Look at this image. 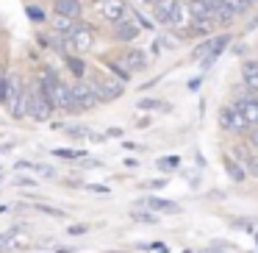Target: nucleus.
I'll return each instance as SVG.
<instances>
[{
	"instance_id": "nucleus-43",
	"label": "nucleus",
	"mask_w": 258,
	"mask_h": 253,
	"mask_svg": "<svg viewBox=\"0 0 258 253\" xmlns=\"http://www.w3.org/2000/svg\"><path fill=\"white\" fill-rule=\"evenodd\" d=\"M247 28H250V31H252V28H258V20H252V23L247 25Z\"/></svg>"
},
{
	"instance_id": "nucleus-27",
	"label": "nucleus",
	"mask_w": 258,
	"mask_h": 253,
	"mask_svg": "<svg viewBox=\"0 0 258 253\" xmlns=\"http://www.w3.org/2000/svg\"><path fill=\"white\" fill-rule=\"evenodd\" d=\"M53 156H58V159H84L86 150H67V147H56Z\"/></svg>"
},
{
	"instance_id": "nucleus-36",
	"label": "nucleus",
	"mask_w": 258,
	"mask_h": 253,
	"mask_svg": "<svg viewBox=\"0 0 258 253\" xmlns=\"http://www.w3.org/2000/svg\"><path fill=\"white\" fill-rule=\"evenodd\" d=\"M28 17L34 20V23H42V20H45V17H42V12H39V9H28Z\"/></svg>"
},
{
	"instance_id": "nucleus-14",
	"label": "nucleus",
	"mask_w": 258,
	"mask_h": 253,
	"mask_svg": "<svg viewBox=\"0 0 258 253\" xmlns=\"http://www.w3.org/2000/svg\"><path fill=\"white\" fill-rule=\"evenodd\" d=\"M119 62H122L125 67L131 70V73H142V70L147 67V53H145V50H136V47H131V50H125L122 56H119Z\"/></svg>"
},
{
	"instance_id": "nucleus-34",
	"label": "nucleus",
	"mask_w": 258,
	"mask_h": 253,
	"mask_svg": "<svg viewBox=\"0 0 258 253\" xmlns=\"http://www.w3.org/2000/svg\"><path fill=\"white\" fill-rule=\"evenodd\" d=\"M89 231V225H70V236H81Z\"/></svg>"
},
{
	"instance_id": "nucleus-38",
	"label": "nucleus",
	"mask_w": 258,
	"mask_h": 253,
	"mask_svg": "<svg viewBox=\"0 0 258 253\" xmlns=\"http://www.w3.org/2000/svg\"><path fill=\"white\" fill-rule=\"evenodd\" d=\"M203 3H208V6L214 9V12H219V9H222V3H225V0H203Z\"/></svg>"
},
{
	"instance_id": "nucleus-24",
	"label": "nucleus",
	"mask_w": 258,
	"mask_h": 253,
	"mask_svg": "<svg viewBox=\"0 0 258 253\" xmlns=\"http://www.w3.org/2000/svg\"><path fill=\"white\" fill-rule=\"evenodd\" d=\"M108 67H111V73H114V75H117V78H122V81H128V78H131V75H134V73H131V70H128V67H125V64H122V62H108Z\"/></svg>"
},
{
	"instance_id": "nucleus-42",
	"label": "nucleus",
	"mask_w": 258,
	"mask_h": 253,
	"mask_svg": "<svg viewBox=\"0 0 258 253\" xmlns=\"http://www.w3.org/2000/svg\"><path fill=\"white\" fill-rule=\"evenodd\" d=\"M239 3H241V6H244V9H250V6H255L258 0H239Z\"/></svg>"
},
{
	"instance_id": "nucleus-37",
	"label": "nucleus",
	"mask_w": 258,
	"mask_h": 253,
	"mask_svg": "<svg viewBox=\"0 0 258 253\" xmlns=\"http://www.w3.org/2000/svg\"><path fill=\"white\" fill-rule=\"evenodd\" d=\"M250 145L258 150V128H250Z\"/></svg>"
},
{
	"instance_id": "nucleus-44",
	"label": "nucleus",
	"mask_w": 258,
	"mask_h": 253,
	"mask_svg": "<svg viewBox=\"0 0 258 253\" xmlns=\"http://www.w3.org/2000/svg\"><path fill=\"white\" fill-rule=\"evenodd\" d=\"M3 78H6V73H3V70H0V84H3Z\"/></svg>"
},
{
	"instance_id": "nucleus-12",
	"label": "nucleus",
	"mask_w": 258,
	"mask_h": 253,
	"mask_svg": "<svg viewBox=\"0 0 258 253\" xmlns=\"http://www.w3.org/2000/svg\"><path fill=\"white\" fill-rule=\"evenodd\" d=\"M178 3L180 0H156L153 3V17H156V23H161V25L172 23V14L178 9Z\"/></svg>"
},
{
	"instance_id": "nucleus-25",
	"label": "nucleus",
	"mask_w": 258,
	"mask_h": 253,
	"mask_svg": "<svg viewBox=\"0 0 258 253\" xmlns=\"http://www.w3.org/2000/svg\"><path fill=\"white\" fill-rule=\"evenodd\" d=\"M34 170L42 175V178H58V170H56V167H50V164H39V162H34Z\"/></svg>"
},
{
	"instance_id": "nucleus-32",
	"label": "nucleus",
	"mask_w": 258,
	"mask_h": 253,
	"mask_svg": "<svg viewBox=\"0 0 258 253\" xmlns=\"http://www.w3.org/2000/svg\"><path fill=\"white\" fill-rule=\"evenodd\" d=\"M178 167V159H158V170H175Z\"/></svg>"
},
{
	"instance_id": "nucleus-35",
	"label": "nucleus",
	"mask_w": 258,
	"mask_h": 253,
	"mask_svg": "<svg viewBox=\"0 0 258 253\" xmlns=\"http://www.w3.org/2000/svg\"><path fill=\"white\" fill-rule=\"evenodd\" d=\"M86 189L97 192V195H108V186H103V184H86Z\"/></svg>"
},
{
	"instance_id": "nucleus-39",
	"label": "nucleus",
	"mask_w": 258,
	"mask_h": 253,
	"mask_svg": "<svg viewBox=\"0 0 258 253\" xmlns=\"http://www.w3.org/2000/svg\"><path fill=\"white\" fill-rule=\"evenodd\" d=\"M106 134H108V139H117V136H122V128H108Z\"/></svg>"
},
{
	"instance_id": "nucleus-22",
	"label": "nucleus",
	"mask_w": 258,
	"mask_h": 253,
	"mask_svg": "<svg viewBox=\"0 0 258 253\" xmlns=\"http://www.w3.org/2000/svg\"><path fill=\"white\" fill-rule=\"evenodd\" d=\"M64 131H67L73 139H89V134H92L86 125H64Z\"/></svg>"
},
{
	"instance_id": "nucleus-45",
	"label": "nucleus",
	"mask_w": 258,
	"mask_h": 253,
	"mask_svg": "<svg viewBox=\"0 0 258 253\" xmlns=\"http://www.w3.org/2000/svg\"><path fill=\"white\" fill-rule=\"evenodd\" d=\"M139 3H150V6H153V3H156V0H139Z\"/></svg>"
},
{
	"instance_id": "nucleus-4",
	"label": "nucleus",
	"mask_w": 258,
	"mask_h": 253,
	"mask_svg": "<svg viewBox=\"0 0 258 253\" xmlns=\"http://www.w3.org/2000/svg\"><path fill=\"white\" fill-rule=\"evenodd\" d=\"M217 123H219V128H222V131H233V134H239V131H247V128H250V123H247V117L241 114L239 103H228V106L219 109Z\"/></svg>"
},
{
	"instance_id": "nucleus-11",
	"label": "nucleus",
	"mask_w": 258,
	"mask_h": 253,
	"mask_svg": "<svg viewBox=\"0 0 258 253\" xmlns=\"http://www.w3.org/2000/svg\"><path fill=\"white\" fill-rule=\"evenodd\" d=\"M136 206H147V209H153L156 214H178V212H180V206H178L175 200H167V197H156V195L136 200Z\"/></svg>"
},
{
	"instance_id": "nucleus-7",
	"label": "nucleus",
	"mask_w": 258,
	"mask_h": 253,
	"mask_svg": "<svg viewBox=\"0 0 258 253\" xmlns=\"http://www.w3.org/2000/svg\"><path fill=\"white\" fill-rule=\"evenodd\" d=\"M70 89H73V100H75V106H78L81 112H89V109H95L97 103H100V100H97V95H95V89H92V84H89V81H84V78L73 81Z\"/></svg>"
},
{
	"instance_id": "nucleus-23",
	"label": "nucleus",
	"mask_w": 258,
	"mask_h": 253,
	"mask_svg": "<svg viewBox=\"0 0 258 253\" xmlns=\"http://www.w3.org/2000/svg\"><path fill=\"white\" fill-rule=\"evenodd\" d=\"M252 156H255V153H252L247 145H236V147H233V159H236V162H244V164H247Z\"/></svg>"
},
{
	"instance_id": "nucleus-1",
	"label": "nucleus",
	"mask_w": 258,
	"mask_h": 253,
	"mask_svg": "<svg viewBox=\"0 0 258 253\" xmlns=\"http://www.w3.org/2000/svg\"><path fill=\"white\" fill-rule=\"evenodd\" d=\"M6 112L9 117L14 120H23L28 117V86L23 84L17 73H6Z\"/></svg>"
},
{
	"instance_id": "nucleus-29",
	"label": "nucleus",
	"mask_w": 258,
	"mask_h": 253,
	"mask_svg": "<svg viewBox=\"0 0 258 253\" xmlns=\"http://www.w3.org/2000/svg\"><path fill=\"white\" fill-rule=\"evenodd\" d=\"M145 189H164V186H167V178H153V181H145Z\"/></svg>"
},
{
	"instance_id": "nucleus-33",
	"label": "nucleus",
	"mask_w": 258,
	"mask_h": 253,
	"mask_svg": "<svg viewBox=\"0 0 258 253\" xmlns=\"http://www.w3.org/2000/svg\"><path fill=\"white\" fill-rule=\"evenodd\" d=\"M12 184H14V186H31V189H34L36 181H34V178H23V175H20V178H14V181H12Z\"/></svg>"
},
{
	"instance_id": "nucleus-18",
	"label": "nucleus",
	"mask_w": 258,
	"mask_h": 253,
	"mask_svg": "<svg viewBox=\"0 0 258 253\" xmlns=\"http://www.w3.org/2000/svg\"><path fill=\"white\" fill-rule=\"evenodd\" d=\"M78 25V20H73V17H64V14H56V17H50V28L56 31V34H64V36H70L73 34V28Z\"/></svg>"
},
{
	"instance_id": "nucleus-40",
	"label": "nucleus",
	"mask_w": 258,
	"mask_h": 253,
	"mask_svg": "<svg viewBox=\"0 0 258 253\" xmlns=\"http://www.w3.org/2000/svg\"><path fill=\"white\" fill-rule=\"evenodd\" d=\"M200 84H203V78H191V81H189V89L197 92V89H200Z\"/></svg>"
},
{
	"instance_id": "nucleus-8",
	"label": "nucleus",
	"mask_w": 258,
	"mask_h": 253,
	"mask_svg": "<svg viewBox=\"0 0 258 253\" xmlns=\"http://www.w3.org/2000/svg\"><path fill=\"white\" fill-rule=\"evenodd\" d=\"M89 84H92V89H95V95H97L100 103L117 100V97H122V92H125V86L119 84V78H95V81H89Z\"/></svg>"
},
{
	"instance_id": "nucleus-21",
	"label": "nucleus",
	"mask_w": 258,
	"mask_h": 253,
	"mask_svg": "<svg viewBox=\"0 0 258 253\" xmlns=\"http://www.w3.org/2000/svg\"><path fill=\"white\" fill-rule=\"evenodd\" d=\"M139 109H142V112H172V106H169V103L156 100V97H142Z\"/></svg>"
},
{
	"instance_id": "nucleus-20",
	"label": "nucleus",
	"mask_w": 258,
	"mask_h": 253,
	"mask_svg": "<svg viewBox=\"0 0 258 253\" xmlns=\"http://www.w3.org/2000/svg\"><path fill=\"white\" fill-rule=\"evenodd\" d=\"M134 220L136 223H147V225H156L158 223V217H156V212L153 209H147V206H134Z\"/></svg>"
},
{
	"instance_id": "nucleus-10",
	"label": "nucleus",
	"mask_w": 258,
	"mask_h": 253,
	"mask_svg": "<svg viewBox=\"0 0 258 253\" xmlns=\"http://www.w3.org/2000/svg\"><path fill=\"white\" fill-rule=\"evenodd\" d=\"M139 28H142V25L136 23L134 12H128V17L119 20V23L114 25V39H119V42H134L136 36H139Z\"/></svg>"
},
{
	"instance_id": "nucleus-30",
	"label": "nucleus",
	"mask_w": 258,
	"mask_h": 253,
	"mask_svg": "<svg viewBox=\"0 0 258 253\" xmlns=\"http://www.w3.org/2000/svg\"><path fill=\"white\" fill-rule=\"evenodd\" d=\"M230 225H233V228H244V231L255 228V223H252V220H230Z\"/></svg>"
},
{
	"instance_id": "nucleus-31",
	"label": "nucleus",
	"mask_w": 258,
	"mask_h": 253,
	"mask_svg": "<svg viewBox=\"0 0 258 253\" xmlns=\"http://www.w3.org/2000/svg\"><path fill=\"white\" fill-rule=\"evenodd\" d=\"M244 167H247V173H250L252 178H258V153H255V156H252L250 162L244 164Z\"/></svg>"
},
{
	"instance_id": "nucleus-41",
	"label": "nucleus",
	"mask_w": 258,
	"mask_h": 253,
	"mask_svg": "<svg viewBox=\"0 0 258 253\" xmlns=\"http://www.w3.org/2000/svg\"><path fill=\"white\" fill-rule=\"evenodd\" d=\"M150 247H153V250H161V253H167V245H161V242H153Z\"/></svg>"
},
{
	"instance_id": "nucleus-15",
	"label": "nucleus",
	"mask_w": 258,
	"mask_h": 253,
	"mask_svg": "<svg viewBox=\"0 0 258 253\" xmlns=\"http://www.w3.org/2000/svg\"><path fill=\"white\" fill-rule=\"evenodd\" d=\"M169 28H175V31L191 28V9H189V3H178V9H175V14H172V23H169Z\"/></svg>"
},
{
	"instance_id": "nucleus-3",
	"label": "nucleus",
	"mask_w": 258,
	"mask_h": 253,
	"mask_svg": "<svg viewBox=\"0 0 258 253\" xmlns=\"http://www.w3.org/2000/svg\"><path fill=\"white\" fill-rule=\"evenodd\" d=\"M186 3H189V9H191V28H195L197 34H211L219 25L217 12H214L208 3H203V0H186Z\"/></svg>"
},
{
	"instance_id": "nucleus-6",
	"label": "nucleus",
	"mask_w": 258,
	"mask_h": 253,
	"mask_svg": "<svg viewBox=\"0 0 258 253\" xmlns=\"http://www.w3.org/2000/svg\"><path fill=\"white\" fill-rule=\"evenodd\" d=\"M67 47L73 53H89L92 47H95V31L89 28V25H84V23H78L73 28V34L67 36Z\"/></svg>"
},
{
	"instance_id": "nucleus-16",
	"label": "nucleus",
	"mask_w": 258,
	"mask_h": 253,
	"mask_svg": "<svg viewBox=\"0 0 258 253\" xmlns=\"http://www.w3.org/2000/svg\"><path fill=\"white\" fill-rule=\"evenodd\" d=\"M53 12L78 20L81 17V0H56V3H53Z\"/></svg>"
},
{
	"instance_id": "nucleus-2",
	"label": "nucleus",
	"mask_w": 258,
	"mask_h": 253,
	"mask_svg": "<svg viewBox=\"0 0 258 253\" xmlns=\"http://www.w3.org/2000/svg\"><path fill=\"white\" fill-rule=\"evenodd\" d=\"M42 89H45L47 100L53 103V109H58V112H75V109H78L75 100H73V89H70V84H64L56 73H45V78H42Z\"/></svg>"
},
{
	"instance_id": "nucleus-5",
	"label": "nucleus",
	"mask_w": 258,
	"mask_h": 253,
	"mask_svg": "<svg viewBox=\"0 0 258 253\" xmlns=\"http://www.w3.org/2000/svg\"><path fill=\"white\" fill-rule=\"evenodd\" d=\"M50 114H53V103L47 100L42 84L39 86H28V117L42 123V120H47Z\"/></svg>"
},
{
	"instance_id": "nucleus-9",
	"label": "nucleus",
	"mask_w": 258,
	"mask_h": 253,
	"mask_svg": "<svg viewBox=\"0 0 258 253\" xmlns=\"http://www.w3.org/2000/svg\"><path fill=\"white\" fill-rule=\"evenodd\" d=\"M95 9L106 23H114V25H117L119 20H125L131 12V9L125 6V0H95Z\"/></svg>"
},
{
	"instance_id": "nucleus-26",
	"label": "nucleus",
	"mask_w": 258,
	"mask_h": 253,
	"mask_svg": "<svg viewBox=\"0 0 258 253\" xmlns=\"http://www.w3.org/2000/svg\"><path fill=\"white\" fill-rule=\"evenodd\" d=\"M67 67H70V73H75L78 78L86 73V64L81 62V59H75V56H67Z\"/></svg>"
},
{
	"instance_id": "nucleus-28",
	"label": "nucleus",
	"mask_w": 258,
	"mask_h": 253,
	"mask_svg": "<svg viewBox=\"0 0 258 253\" xmlns=\"http://www.w3.org/2000/svg\"><path fill=\"white\" fill-rule=\"evenodd\" d=\"M36 212H42V214H50V217H64V212L61 209H53V206H45V203H36Z\"/></svg>"
},
{
	"instance_id": "nucleus-19",
	"label": "nucleus",
	"mask_w": 258,
	"mask_h": 253,
	"mask_svg": "<svg viewBox=\"0 0 258 253\" xmlns=\"http://www.w3.org/2000/svg\"><path fill=\"white\" fill-rule=\"evenodd\" d=\"M225 173H228V178L236 181V184H241V181L250 175V173H247V167H241L236 159H225Z\"/></svg>"
},
{
	"instance_id": "nucleus-13",
	"label": "nucleus",
	"mask_w": 258,
	"mask_h": 253,
	"mask_svg": "<svg viewBox=\"0 0 258 253\" xmlns=\"http://www.w3.org/2000/svg\"><path fill=\"white\" fill-rule=\"evenodd\" d=\"M228 42H230V36H228V34H219V36H214V39H211V47H208V56L200 62V67H203V70L214 67V62H217V59L222 56V50L228 47Z\"/></svg>"
},
{
	"instance_id": "nucleus-17",
	"label": "nucleus",
	"mask_w": 258,
	"mask_h": 253,
	"mask_svg": "<svg viewBox=\"0 0 258 253\" xmlns=\"http://www.w3.org/2000/svg\"><path fill=\"white\" fill-rule=\"evenodd\" d=\"M241 81H244V86H250V89L258 92V62H244L241 64Z\"/></svg>"
}]
</instances>
